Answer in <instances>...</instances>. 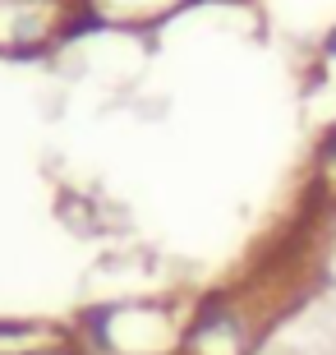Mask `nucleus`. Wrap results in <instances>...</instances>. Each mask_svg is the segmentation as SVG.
Wrapping results in <instances>:
<instances>
[]
</instances>
